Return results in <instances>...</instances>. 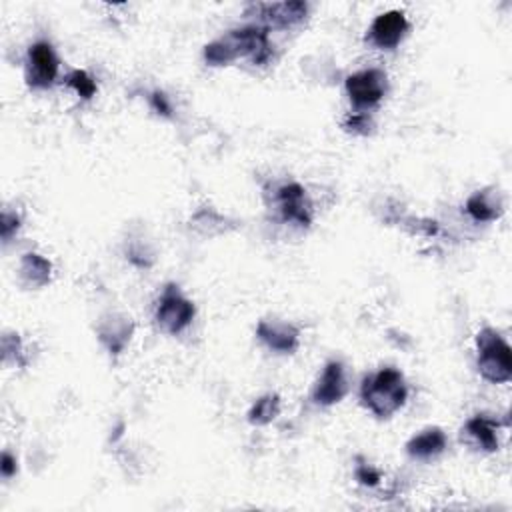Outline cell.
Returning a JSON list of instances; mask_svg holds the SVG:
<instances>
[{
    "instance_id": "6da1fadb",
    "label": "cell",
    "mask_w": 512,
    "mask_h": 512,
    "mask_svg": "<svg viewBox=\"0 0 512 512\" xmlns=\"http://www.w3.org/2000/svg\"><path fill=\"white\" fill-rule=\"evenodd\" d=\"M272 56L269 31L262 26H244L231 31L204 49V61L211 66H226L236 59H249L252 64H267Z\"/></svg>"
},
{
    "instance_id": "7a4b0ae2",
    "label": "cell",
    "mask_w": 512,
    "mask_h": 512,
    "mask_svg": "<svg viewBox=\"0 0 512 512\" xmlns=\"http://www.w3.org/2000/svg\"><path fill=\"white\" fill-rule=\"evenodd\" d=\"M406 396H409V388H406L403 373L391 366L368 375L360 386V401L378 419H391L396 411L403 409Z\"/></svg>"
},
{
    "instance_id": "3957f363",
    "label": "cell",
    "mask_w": 512,
    "mask_h": 512,
    "mask_svg": "<svg viewBox=\"0 0 512 512\" xmlns=\"http://www.w3.org/2000/svg\"><path fill=\"white\" fill-rule=\"evenodd\" d=\"M479 345V371L488 383L502 384L512 376V356L510 346L492 328L480 330L477 337Z\"/></svg>"
},
{
    "instance_id": "277c9868",
    "label": "cell",
    "mask_w": 512,
    "mask_h": 512,
    "mask_svg": "<svg viewBox=\"0 0 512 512\" xmlns=\"http://www.w3.org/2000/svg\"><path fill=\"white\" fill-rule=\"evenodd\" d=\"M194 305L188 300L175 284H168L156 307V325L168 335H178L191 327L194 320Z\"/></svg>"
},
{
    "instance_id": "5b68a950",
    "label": "cell",
    "mask_w": 512,
    "mask_h": 512,
    "mask_svg": "<svg viewBox=\"0 0 512 512\" xmlns=\"http://www.w3.org/2000/svg\"><path fill=\"white\" fill-rule=\"evenodd\" d=\"M59 56H56L51 43H34L26 54V82L31 89L44 90L51 89L59 77Z\"/></svg>"
},
{
    "instance_id": "8992f818",
    "label": "cell",
    "mask_w": 512,
    "mask_h": 512,
    "mask_svg": "<svg viewBox=\"0 0 512 512\" xmlns=\"http://www.w3.org/2000/svg\"><path fill=\"white\" fill-rule=\"evenodd\" d=\"M388 79L383 71L368 69L346 79V94L356 109H373L384 99Z\"/></svg>"
},
{
    "instance_id": "52a82bcc",
    "label": "cell",
    "mask_w": 512,
    "mask_h": 512,
    "mask_svg": "<svg viewBox=\"0 0 512 512\" xmlns=\"http://www.w3.org/2000/svg\"><path fill=\"white\" fill-rule=\"evenodd\" d=\"M409 28L411 24L406 21L404 13L401 11L384 13L381 16H376L371 31H368V41H371V44H375L376 49L393 51L403 43L406 33H409Z\"/></svg>"
},
{
    "instance_id": "ba28073f",
    "label": "cell",
    "mask_w": 512,
    "mask_h": 512,
    "mask_svg": "<svg viewBox=\"0 0 512 512\" xmlns=\"http://www.w3.org/2000/svg\"><path fill=\"white\" fill-rule=\"evenodd\" d=\"M277 204L282 218L287 223L299 226H310L312 223V206L308 203L307 191L297 183L282 185L277 191Z\"/></svg>"
},
{
    "instance_id": "9c48e42d",
    "label": "cell",
    "mask_w": 512,
    "mask_h": 512,
    "mask_svg": "<svg viewBox=\"0 0 512 512\" xmlns=\"http://www.w3.org/2000/svg\"><path fill=\"white\" fill-rule=\"evenodd\" d=\"M348 391L345 365L338 360H330L322 371L318 383L312 391V401L320 406H333L345 398Z\"/></svg>"
},
{
    "instance_id": "30bf717a",
    "label": "cell",
    "mask_w": 512,
    "mask_h": 512,
    "mask_svg": "<svg viewBox=\"0 0 512 512\" xmlns=\"http://www.w3.org/2000/svg\"><path fill=\"white\" fill-rule=\"evenodd\" d=\"M256 337H259L270 350H277V353L282 355H290L299 348L300 333L297 327L289 325V322L262 320L261 325L256 327Z\"/></svg>"
},
{
    "instance_id": "8fae6325",
    "label": "cell",
    "mask_w": 512,
    "mask_h": 512,
    "mask_svg": "<svg viewBox=\"0 0 512 512\" xmlns=\"http://www.w3.org/2000/svg\"><path fill=\"white\" fill-rule=\"evenodd\" d=\"M261 18L274 28H290L305 21L308 14L307 3H272L256 6Z\"/></svg>"
},
{
    "instance_id": "7c38bea8",
    "label": "cell",
    "mask_w": 512,
    "mask_h": 512,
    "mask_svg": "<svg viewBox=\"0 0 512 512\" xmlns=\"http://www.w3.org/2000/svg\"><path fill=\"white\" fill-rule=\"evenodd\" d=\"M497 421H490L487 416H474L462 429V439L467 441L470 447L482 452H495L498 450V436H497Z\"/></svg>"
},
{
    "instance_id": "4fadbf2b",
    "label": "cell",
    "mask_w": 512,
    "mask_h": 512,
    "mask_svg": "<svg viewBox=\"0 0 512 512\" xmlns=\"http://www.w3.org/2000/svg\"><path fill=\"white\" fill-rule=\"evenodd\" d=\"M444 449H447V434L441 429H426L421 434L412 436L409 444H406V452L419 460H431L439 457V454L444 452Z\"/></svg>"
},
{
    "instance_id": "5bb4252c",
    "label": "cell",
    "mask_w": 512,
    "mask_h": 512,
    "mask_svg": "<svg viewBox=\"0 0 512 512\" xmlns=\"http://www.w3.org/2000/svg\"><path fill=\"white\" fill-rule=\"evenodd\" d=\"M467 213L477 223H492L502 214V201L497 193L479 191L467 201Z\"/></svg>"
},
{
    "instance_id": "9a60e30c",
    "label": "cell",
    "mask_w": 512,
    "mask_h": 512,
    "mask_svg": "<svg viewBox=\"0 0 512 512\" xmlns=\"http://www.w3.org/2000/svg\"><path fill=\"white\" fill-rule=\"evenodd\" d=\"M18 272H21V280L23 284H26V287L41 289L51 280L52 267H51V262L44 259V256L36 254V252H28L23 256L21 269H18Z\"/></svg>"
},
{
    "instance_id": "2e32d148",
    "label": "cell",
    "mask_w": 512,
    "mask_h": 512,
    "mask_svg": "<svg viewBox=\"0 0 512 512\" xmlns=\"http://www.w3.org/2000/svg\"><path fill=\"white\" fill-rule=\"evenodd\" d=\"M128 320L130 318H125V317H122V318L112 317L110 320H107L100 327V340L109 346L110 353L119 355L120 350L125 348V345L130 340L132 325H130Z\"/></svg>"
},
{
    "instance_id": "e0dca14e",
    "label": "cell",
    "mask_w": 512,
    "mask_h": 512,
    "mask_svg": "<svg viewBox=\"0 0 512 512\" xmlns=\"http://www.w3.org/2000/svg\"><path fill=\"white\" fill-rule=\"evenodd\" d=\"M279 412H280V398L277 394H267L252 404V409L249 412V421L252 424L262 426L277 419Z\"/></svg>"
},
{
    "instance_id": "ac0fdd59",
    "label": "cell",
    "mask_w": 512,
    "mask_h": 512,
    "mask_svg": "<svg viewBox=\"0 0 512 512\" xmlns=\"http://www.w3.org/2000/svg\"><path fill=\"white\" fill-rule=\"evenodd\" d=\"M66 84H69V87L79 94V97L87 99V100L97 94V82H94L90 74L84 72V71L71 72L69 77H66Z\"/></svg>"
},
{
    "instance_id": "d6986e66",
    "label": "cell",
    "mask_w": 512,
    "mask_h": 512,
    "mask_svg": "<svg viewBox=\"0 0 512 512\" xmlns=\"http://www.w3.org/2000/svg\"><path fill=\"white\" fill-rule=\"evenodd\" d=\"M373 122L368 119V115H363V112H356V115H350L345 122V128L348 132H355V135H368L371 132Z\"/></svg>"
},
{
    "instance_id": "ffe728a7",
    "label": "cell",
    "mask_w": 512,
    "mask_h": 512,
    "mask_svg": "<svg viewBox=\"0 0 512 512\" xmlns=\"http://www.w3.org/2000/svg\"><path fill=\"white\" fill-rule=\"evenodd\" d=\"M356 479H358L360 485L375 487V485H378V480H381V472L375 470L371 464H360V467L356 469Z\"/></svg>"
},
{
    "instance_id": "44dd1931",
    "label": "cell",
    "mask_w": 512,
    "mask_h": 512,
    "mask_svg": "<svg viewBox=\"0 0 512 512\" xmlns=\"http://www.w3.org/2000/svg\"><path fill=\"white\" fill-rule=\"evenodd\" d=\"M21 221H18V216H11L8 213H5L3 216V236H5V241L8 242V239L13 236V231H18V224Z\"/></svg>"
},
{
    "instance_id": "7402d4cb",
    "label": "cell",
    "mask_w": 512,
    "mask_h": 512,
    "mask_svg": "<svg viewBox=\"0 0 512 512\" xmlns=\"http://www.w3.org/2000/svg\"><path fill=\"white\" fill-rule=\"evenodd\" d=\"M150 102H153V109L158 112V115H170V104L163 92H155Z\"/></svg>"
},
{
    "instance_id": "603a6c76",
    "label": "cell",
    "mask_w": 512,
    "mask_h": 512,
    "mask_svg": "<svg viewBox=\"0 0 512 512\" xmlns=\"http://www.w3.org/2000/svg\"><path fill=\"white\" fill-rule=\"evenodd\" d=\"M0 469H3V477L5 479H11L13 474L16 472V460H14V457H13L11 452L3 454V467H0Z\"/></svg>"
}]
</instances>
